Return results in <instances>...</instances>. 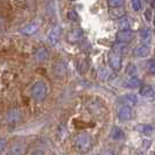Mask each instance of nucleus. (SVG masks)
Segmentation results:
<instances>
[{"instance_id": "nucleus-1", "label": "nucleus", "mask_w": 155, "mask_h": 155, "mask_svg": "<svg viewBox=\"0 0 155 155\" xmlns=\"http://www.w3.org/2000/svg\"><path fill=\"white\" fill-rule=\"evenodd\" d=\"M47 92H48V89H47V85L43 82H38L31 87V97L38 101H45Z\"/></svg>"}, {"instance_id": "nucleus-2", "label": "nucleus", "mask_w": 155, "mask_h": 155, "mask_svg": "<svg viewBox=\"0 0 155 155\" xmlns=\"http://www.w3.org/2000/svg\"><path fill=\"white\" fill-rule=\"evenodd\" d=\"M92 145V139L90 137V134L86 132L79 133L77 137H76V146L78 149L81 150H87L90 149Z\"/></svg>"}, {"instance_id": "nucleus-3", "label": "nucleus", "mask_w": 155, "mask_h": 155, "mask_svg": "<svg viewBox=\"0 0 155 155\" xmlns=\"http://www.w3.org/2000/svg\"><path fill=\"white\" fill-rule=\"evenodd\" d=\"M118 117L120 120H131L132 119V110H131V106L130 105H121L119 109H118Z\"/></svg>"}, {"instance_id": "nucleus-4", "label": "nucleus", "mask_w": 155, "mask_h": 155, "mask_svg": "<svg viewBox=\"0 0 155 155\" xmlns=\"http://www.w3.org/2000/svg\"><path fill=\"white\" fill-rule=\"evenodd\" d=\"M134 38V34L131 31H120L117 33V42L119 43H130Z\"/></svg>"}, {"instance_id": "nucleus-5", "label": "nucleus", "mask_w": 155, "mask_h": 155, "mask_svg": "<svg viewBox=\"0 0 155 155\" xmlns=\"http://www.w3.org/2000/svg\"><path fill=\"white\" fill-rule=\"evenodd\" d=\"M109 64L113 70H118L121 68V56L118 53H110L109 55Z\"/></svg>"}, {"instance_id": "nucleus-6", "label": "nucleus", "mask_w": 155, "mask_h": 155, "mask_svg": "<svg viewBox=\"0 0 155 155\" xmlns=\"http://www.w3.org/2000/svg\"><path fill=\"white\" fill-rule=\"evenodd\" d=\"M60 35H61V27H60V26H55L54 28L49 31V35H48L49 42H50L53 46H56V43H57L58 40H60Z\"/></svg>"}, {"instance_id": "nucleus-7", "label": "nucleus", "mask_w": 155, "mask_h": 155, "mask_svg": "<svg viewBox=\"0 0 155 155\" xmlns=\"http://www.w3.org/2000/svg\"><path fill=\"white\" fill-rule=\"evenodd\" d=\"M83 38V31L79 28H75L68 34V41L70 43H77Z\"/></svg>"}, {"instance_id": "nucleus-8", "label": "nucleus", "mask_w": 155, "mask_h": 155, "mask_svg": "<svg viewBox=\"0 0 155 155\" xmlns=\"http://www.w3.org/2000/svg\"><path fill=\"white\" fill-rule=\"evenodd\" d=\"M6 119H7V123H9V124L18 123V121H20V119H21V112H20L18 109L11 110V111L7 113Z\"/></svg>"}, {"instance_id": "nucleus-9", "label": "nucleus", "mask_w": 155, "mask_h": 155, "mask_svg": "<svg viewBox=\"0 0 155 155\" xmlns=\"http://www.w3.org/2000/svg\"><path fill=\"white\" fill-rule=\"evenodd\" d=\"M22 148H23V145L21 141H14V142L9 146L8 153H9V154H14V155L22 154V152H23Z\"/></svg>"}, {"instance_id": "nucleus-10", "label": "nucleus", "mask_w": 155, "mask_h": 155, "mask_svg": "<svg viewBox=\"0 0 155 155\" xmlns=\"http://www.w3.org/2000/svg\"><path fill=\"white\" fill-rule=\"evenodd\" d=\"M125 132L120 128V127H118V126H114L113 128H112V132H111V138L113 140H116V141H121V140L125 139Z\"/></svg>"}, {"instance_id": "nucleus-11", "label": "nucleus", "mask_w": 155, "mask_h": 155, "mask_svg": "<svg viewBox=\"0 0 155 155\" xmlns=\"http://www.w3.org/2000/svg\"><path fill=\"white\" fill-rule=\"evenodd\" d=\"M119 28L121 29V31H128L131 27H133V21L130 19V18H127V16H124V18H121L120 20H119Z\"/></svg>"}, {"instance_id": "nucleus-12", "label": "nucleus", "mask_w": 155, "mask_h": 155, "mask_svg": "<svg viewBox=\"0 0 155 155\" xmlns=\"http://www.w3.org/2000/svg\"><path fill=\"white\" fill-rule=\"evenodd\" d=\"M35 58L39 61V62H45L47 58H48V50L46 48L41 47L39 48L36 51H35Z\"/></svg>"}, {"instance_id": "nucleus-13", "label": "nucleus", "mask_w": 155, "mask_h": 155, "mask_svg": "<svg viewBox=\"0 0 155 155\" xmlns=\"http://www.w3.org/2000/svg\"><path fill=\"white\" fill-rule=\"evenodd\" d=\"M149 53H150L149 47L143 46V45L138 47V48L134 50V55H135V56H138V57H146V56L149 55Z\"/></svg>"}, {"instance_id": "nucleus-14", "label": "nucleus", "mask_w": 155, "mask_h": 155, "mask_svg": "<svg viewBox=\"0 0 155 155\" xmlns=\"http://www.w3.org/2000/svg\"><path fill=\"white\" fill-rule=\"evenodd\" d=\"M140 94L143 97H153L155 94V91L153 89V86L150 85H143L140 89Z\"/></svg>"}, {"instance_id": "nucleus-15", "label": "nucleus", "mask_w": 155, "mask_h": 155, "mask_svg": "<svg viewBox=\"0 0 155 155\" xmlns=\"http://www.w3.org/2000/svg\"><path fill=\"white\" fill-rule=\"evenodd\" d=\"M38 28H39V26L36 23H29V25L25 26V28H22L21 31L26 35H31V34H34L35 31H38Z\"/></svg>"}, {"instance_id": "nucleus-16", "label": "nucleus", "mask_w": 155, "mask_h": 155, "mask_svg": "<svg viewBox=\"0 0 155 155\" xmlns=\"http://www.w3.org/2000/svg\"><path fill=\"white\" fill-rule=\"evenodd\" d=\"M150 38H152V31H150V29L145 28V29H142V31H140V39H141V41H142L143 43L149 42V41H150Z\"/></svg>"}, {"instance_id": "nucleus-17", "label": "nucleus", "mask_w": 155, "mask_h": 155, "mask_svg": "<svg viewBox=\"0 0 155 155\" xmlns=\"http://www.w3.org/2000/svg\"><path fill=\"white\" fill-rule=\"evenodd\" d=\"M123 101H124L126 105H135L137 103H138V98H137V96H134V94H126L124 96L123 98Z\"/></svg>"}, {"instance_id": "nucleus-18", "label": "nucleus", "mask_w": 155, "mask_h": 155, "mask_svg": "<svg viewBox=\"0 0 155 155\" xmlns=\"http://www.w3.org/2000/svg\"><path fill=\"white\" fill-rule=\"evenodd\" d=\"M135 130L140 133H143V134H152L153 132V127L152 126H149V125H138L137 127H135Z\"/></svg>"}, {"instance_id": "nucleus-19", "label": "nucleus", "mask_w": 155, "mask_h": 155, "mask_svg": "<svg viewBox=\"0 0 155 155\" xmlns=\"http://www.w3.org/2000/svg\"><path fill=\"white\" fill-rule=\"evenodd\" d=\"M140 84H141V81H140L138 77H131L128 81H127V83H126V86L127 87H130V89H135V87H138V86H140Z\"/></svg>"}, {"instance_id": "nucleus-20", "label": "nucleus", "mask_w": 155, "mask_h": 155, "mask_svg": "<svg viewBox=\"0 0 155 155\" xmlns=\"http://www.w3.org/2000/svg\"><path fill=\"white\" fill-rule=\"evenodd\" d=\"M125 0H107V4L111 8H119L124 5Z\"/></svg>"}, {"instance_id": "nucleus-21", "label": "nucleus", "mask_w": 155, "mask_h": 155, "mask_svg": "<svg viewBox=\"0 0 155 155\" xmlns=\"http://www.w3.org/2000/svg\"><path fill=\"white\" fill-rule=\"evenodd\" d=\"M132 7L134 11H140L142 7V1L141 0H132Z\"/></svg>"}, {"instance_id": "nucleus-22", "label": "nucleus", "mask_w": 155, "mask_h": 155, "mask_svg": "<svg viewBox=\"0 0 155 155\" xmlns=\"http://www.w3.org/2000/svg\"><path fill=\"white\" fill-rule=\"evenodd\" d=\"M126 72H127L128 75L134 76V75H135V72H137V67H135L134 64H130V65L127 67V69H126Z\"/></svg>"}, {"instance_id": "nucleus-23", "label": "nucleus", "mask_w": 155, "mask_h": 155, "mask_svg": "<svg viewBox=\"0 0 155 155\" xmlns=\"http://www.w3.org/2000/svg\"><path fill=\"white\" fill-rule=\"evenodd\" d=\"M68 18H69L70 20H72V21H76V20H78L77 13H76V12H74V11H70L69 13H68Z\"/></svg>"}, {"instance_id": "nucleus-24", "label": "nucleus", "mask_w": 155, "mask_h": 155, "mask_svg": "<svg viewBox=\"0 0 155 155\" xmlns=\"http://www.w3.org/2000/svg\"><path fill=\"white\" fill-rule=\"evenodd\" d=\"M6 146H7V141L5 139H0V153L6 148Z\"/></svg>"}, {"instance_id": "nucleus-25", "label": "nucleus", "mask_w": 155, "mask_h": 155, "mask_svg": "<svg viewBox=\"0 0 155 155\" xmlns=\"http://www.w3.org/2000/svg\"><path fill=\"white\" fill-rule=\"evenodd\" d=\"M148 70H149L150 74H155V62H149Z\"/></svg>"}, {"instance_id": "nucleus-26", "label": "nucleus", "mask_w": 155, "mask_h": 155, "mask_svg": "<svg viewBox=\"0 0 155 155\" xmlns=\"http://www.w3.org/2000/svg\"><path fill=\"white\" fill-rule=\"evenodd\" d=\"M146 19H147L148 21H150V20H152V18H150V9L146 11Z\"/></svg>"}, {"instance_id": "nucleus-27", "label": "nucleus", "mask_w": 155, "mask_h": 155, "mask_svg": "<svg viewBox=\"0 0 155 155\" xmlns=\"http://www.w3.org/2000/svg\"><path fill=\"white\" fill-rule=\"evenodd\" d=\"M33 154H43V152H41V150H35V152H33Z\"/></svg>"}, {"instance_id": "nucleus-28", "label": "nucleus", "mask_w": 155, "mask_h": 155, "mask_svg": "<svg viewBox=\"0 0 155 155\" xmlns=\"http://www.w3.org/2000/svg\"><path fill=\"white\" fill-rule=\"evenodd\" d=\"M2 25H4V22H2V20H1V19H0V28H1V27H2Z\"/></svg>"}, {"instance_id": "nucleus-29", "label": "nucleus", "mask_w": 155, "mask_h": 155, "mask_svg": "<svg viewBox=\"0 0 155 155\" xmlns=\"http://www.w3.org/2000/svg\"><path fill=\"white\" fill-rule=\"evenodd\" d=\"M154 25H155V16H154Z\"/></svg>"}, {"instance_id": "nucleus-30", "label": "nucleus", "mask_w": 155, "mask_h": 155, "mask_svg": "<svg viewBox=\"0 0 155 155\" xmlns=\"http://www.w3.org/2000/svg\"><path fill=\"white\" fill-rule=\"evenodd\" d=\"M70 1H74V0H70Z\"/></svg>"}, {"instance_id": "nucleus-31", "label": "nucleus", "mask_w": 155, "mask_h": 155, "mask_svg": "<svg viewBox=\"0 0 155 155\" xmlns=\"http://www.w3.org/2000/svg\"><path fill=\"white\" fill-rule=\"evenodd\" d=\"M154 91H155V87H154Z\"/></svg>"}]
</instances>
